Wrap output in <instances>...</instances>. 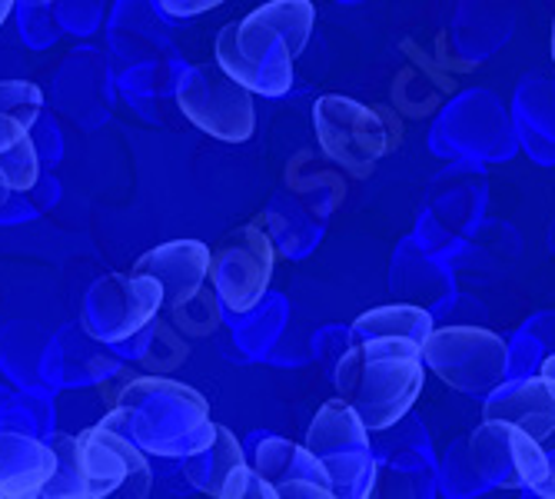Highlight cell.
I'll use <instances>...</instances> for the list:
<instances>
[{
    "instance_id": "cell-1",
    "label": "cell",
    "mask_w": 555,
    "mask_h": 499,
    "mask_svg": "<svg viewBox=\"0 0 555 499\" xmlns=\"http://www.w3.org/2000/svg\"><path fill=\"white\" fill-rule=\"evenodd\" d=\"M336 393L360 413L370 433L399 423L423 396V343L406 336H373L349 343L333 363Z\"/></svg>"
},
{
    "instance_id": "cell-2",
    "label": "cell",
    "mask_w": 555,
    "mask_h": 499,
    "mask_svg": "<svg viewBox=\"0 0 555 499\" xmlns=\"http://www.w3.org/2000/svg\"><path fill=\"white\" fill-rule=\"evenodd\" d=\"M107 420L124 426L143 453L167 460L196 453L217 433L207 396L160 373L137 376L111 396Z\"/></svg>"
},
{
    "instance_id": "cell-3",
    "label": "cell",
    "mask_w": 555,
    "mask_h": 499,
    "mask_svg": "<svg viewBox=\"0 0 555 499\" xmlns=\"http://www.w3.org/2000/svg\"><path fill=\"white\" fill-rule=\"evenodd\" d=\"M57 473L43 496L77 499H143L154 486V470L133 436L114 420H100L77 436L57 433Z\"/></svg>"
},
{
    "instance_id": "cell-4",
    "label": "cell",
    "mask_w": 555,
    "mask_h": 499,
    "mask_svg": "<svg viewBox=\"0 0 555 499\" xmlns=\"http://www.w3.org/2000/svg\"><path fill=\"white\" fill-rule=\"evenodd\" d=\"M313 127L323 154L349 177H366L402 143V120L392 107H370L357 97L323 93L313 104Z\"/></svg>"
},
{
    "instance_id": "cell-5",
    "label": "cell",
    "mask_w": 555,
    "mask_h": 499,
    "mask_svg": "<svg viewBox=\"0 0 555 499\" xmlns=\"http://www.w3.org/2000/svg\"><path fill=\"white\" fill-rule=\"evenodd\" d=\"M423 363L449 389L489 396L509 376V340L476 323H446L423 343Z\"/></svg>"
},
{
    "instance_id": "cell-6",
    "label": "cell",
    "mask_w": 555,
    "mask_h": 499,
    "mask_svg": "<svg viewBox=\"0 0 555 499\" xmlns=\"http://www.w3.org/2000/svg\"><path fill=\"white\" fill-rule=\"evenodd\" d=\"M307 446L326 466L333 492L346 499L373 496L376 483V446L370 439L366 423L343 396L320 407L307 430Z\"/></svg>"
},
{
    "instance_id": "cell-7",
    "label": "cell",
    "mask_w": 555,
    "mask_h": 499,
    "mask_svg": "<svg viewBox=\"0 0 555 499\" xmlns=\"http://www.w3.org/2000/svg\"><path fill=\"white\" fill-rule=\"evenodd\" d=\"M276 270V246L267 230V220L257 217L230 230L210 260V283L220 293V304L233 317L254 314L270 290Z\"/></svg>"
},
{
    "instance_id": "cell-8",
    "label": "cell",
    "mask_w": 555,
    "mask_h": 499,
    "mask_svg": "<svg viewBox=\"0 0 555 499\" xmlns=\"http://www.w3.org/2000/svg\"><path fill=\"white\" fill-rule=\"evenodd\" d=\"M177 107L196 130L223 143H243L257 130L254 93L236 84L217 61L183 71L177 84Z\"/></svg>"
},
{
    "instance_id": "cell-9",
    "label": "cell",
    "mask_w": 555,
    "mask_h": 499,
    "mask_svg": "<svg viewBox=\"0 0 555 499\" xmlns=\"http://www.w3.org/2000/svg\"><path fill=\"white\" fill-rule=\"evenodd\" d=\"M214 50H217V64L249 93H260V97L289 93L296 57L286 37L267 21H257L249 14L240 24L220 27Z\"/></svg>"
},
{
    "instance_id": "cell-10",
    "label": "cell",
    "mask_w": 555,
    "mask_h": 499,
    "mask_svg": "<svg viewBox=\"0 0 555 499\" xmlns=\"http://www.w3.org/2000/svg\"><path fill=\"white\" fill-rule=\"evenodd\" d=\"M164 310V286L146 273H107L100 277L87 296L80 327L96 343H127L143 327H150Z\"/></svg>"
},
{
    "instance_id": "cell-11",
    "label": "cell",
    "mask_w": 555,
    "mask_h": 499,
    "mask_svg": "<svg viewBox=\"0 0 555 499\" xmlns=\"http://www.w3.org/2000/svg\"><path fill=\"white\" fill-rule=\"evenodd\" d=\"M469 457L486 486L535 489L545 476L542 439L506 420H482L469 436Z\"/></svg>"
},
{
    "instance_id": "cell-12",
    "label": "cell",
    "mask_w": 555,
    "mask_h": 499,
    "mask_svg": "<svg viewBox=\"0 0 555 499\" xmlns=\"http://www.w3.org/2000/svg\"><path fill=\"white\" fill-rule=\"evenodd\" d=\"M183 476L193 489L217 499H276V489L249 466L233 430L220 423L207 446L183 457Z\"/></svg>"
},
{
    "instance_id": "cell-13",
    "label": "cell",
    "mask_w": 555,
    "mask_h": 499,
    "mask_svg": "<svg viewBox=\"0 0 555 499\" xmlns=\"http://www.w3.org/2000/svg\"><path fill=\"white\" fill-rule=\"evenodd\" d=\"M254 466L273 489L276 499H333V483L326 466L313 457L307 443H293L283 436H260L249 449Z\"/></svg>"
},
{
    "instance_id": "cell-14",
    "label": "cell",
    "mask_w": 555,
    "mask_h": 499,
    "mask_svg": "<svg viewBox=\"0 0 555 499\" xmlns=\"http://www.w3.org/2000/svg\"><path fill=\"white\" fill-rule=\"evenodd\" d=\"M210 260L214 254L204 240H170L146 250L133 264V270L154 277L164 286V310H173L207 286Z\"/></svg>"
},
{
    "instance_id": "cell-15",
    "label": "cell",
    "mask_w": 555,
    "mask_h": 499,
    "mask_svg": "<svg viewBox=\"0 0 555 499\" xmlns=\"http://www.w3.org/2000/svg\"><path fill=\"white\" fill-rule=\"evenodd\" d=\"M482 420H506L535 439H545L555 430V376L539 370L506 376L486 396Z\"/></svg>"
},
{
    "instance_id": "cell-16",
    "label": "cell",
    "mask_w": 555,
    "mask_h": 499,
    "mask_svg": "<svg viewBox=\"0 0 555 499\" xmlns=\"http://www.w3.org/2000/svg\"><path fill=\"white\" fill-rule=\"evenodd\" d=\"M57 473L54 443H40L21 430L0 426V499L43 496Z\"/></svg>"
},
{
    "instance_id": "cell-17",
    "label": "cell",
    "mask_w": 555,
    "mask_h": 499,
    "mask_svg": "<svg viewBox=\"0 0 555 499\" xmlns=\"http://www.w3.org/2000/svg\"><path fill=\"white\" fill-rule=\"evenodd\" d=\"M286 187L299 196V204L313 217L326 220L346 196V170L336 167L326 154L317 157L310 150H299L286 164Z\"/></svg>"
},
{
    "instance_id": "cell-18",
    "label": "cell",
    "mask_w": 555,
    "mask_h": 499,
    "mask_svg": "<svg viewBox=\"0 0 555 499\" xmlns=\"http://www.w3.org/2000/svg\"><path fill=\"white\" fill-rule=\"evenodd\" d=\"M436 330V317L429 307L416 304H392V307H376L357 317L349 327V343L373 340V336H406L416 343H426L429 333Z\"/></svg>"
},
{
    "instance_id": "cell-19",
    "label": "cell",
    "mask_w": 555,
    "mask_h": 499,
    "mask_svg": "<svg viewBox=\"0 0 555 499\" xmlns=\"http://www.w3.org/2000/svg\"><path fill=\"white\" fill-rule=\"evenodd\" d=\"M0 170L8 174L14 190H30L40 177V157L30 140V124L0 114Z\"/></svg>"
},
{
    "instance_id": "cell-20",
    "label": "cell",
    "mask_w": 555,
    "mask_h": 499,
    "mask_svg": "<svg viewBox=\"0 0 555 499\" xmlns=\"http://www.w3.org/2000/svg\"><path fill=\"white\" fill-rule=\"evenodd\" d=\"M254 17L276 27L286 37L293 57H299L302 50H307L310 37H313L317 8H313V0H270V4L254 11Z\"/></svg>"
},
{
    "instance_id": "cell-21",
    "label": "cell",
    "mask_w": 555,
    "mask_h": 499,
    "mask_svg": "<svg viewBox=\"0 0 555 499\" xmlns=\"http://www.w3.org/2000/svg\"><path fill=\"white\" fill-rule=\"evenodd\" d=\"M167 320H170L186 340H204V336L217 333L220 323H223V304H220L217 286L207 283L196 296H190L186 304L167 310Z\"/></svg>"
},
{
    "instance_id": "cell-22",
    "label": "cell",
    "mask_w": 555,
    "mask_h": 499,
    "mask_svg": "<svg viewBox=\"0 0 555 499\" xmlns=\"http://www.w3.org/2000/svg\"><path fill=\"white\" fill-rule=\"evenodd\" d=\"M389 283H392V290H399V293H406V296H423V299H436L442 296V293H449L446 290V277L429 264V260H423V257H413L410 260V246L402 243V250H399V257L392 260V277H389Z\"/></svg>"
},
{
    "instance_id": "cell-23",
    "label": "cell",
    "mask_w": 555,
    "mask_h": 499,
    "mask_svg": "<svg viewBox=\"0 0 555 499\" xmlns=\"http://www.w3.org/2000/svg\"><path fill=\"white\" fill-rule=\"evenodd\" d=\"M436 479L442 483L439 489L449 492V496H473V492L486 489V483L479 479V473L473 466V457H469V439H456L449 446L446 460L436 470Z\"/></svg>"
},
{
    "instance_id": "cell-24",
    "label": "cell",
    "mask_w": 555,
    "mask_h": 499,
    "mask_svg": "<svg viewBox=\"0 0 555 499\" xmlns=\"http://www.w3.org/2000/svg\"><path fill=\"white\" fill-rule=\"evenodd\" d=\"M186 357H190L186 336L170 320H160L157 330H154V340H150V349L143 354V370L167 373V370L180 367Z\"/></svg>"
},
{
    "instance_id": "cell-25",
    "label": "cell",
    "mask_w": 555,
    "mask_h": 499,
    "mask_svg": "<svg viewBox=\"0 0 555 499\" xmlns=\"http://www.w3.org/2000/svg\"><path fill=\"white\" fill-rule=\"evenodd\" d=\"M43 111V93L30 80H0V114H11L34 127Z\"/></svg>"
},
{
    "instance_id": "cell-26",
    "label": "cell",
    "mask_w": 555,
    "mask_h": 499,
    "mask_svg": "<svg viewBox=\"0 0 555 499\" xmlns=\"http://www.w3.org/2000/svg\"><path fill=\"white\" fill-rule=\"evenodd\" d=\"M542 449H545V476H542V483L532 489V496L555 499V430L542 439Z\"/></svg>"
},
{
    "instance_id": "cell-27",
    "label": "cell",
    "mask_w": 555,
    "mask_h": 499,
    "mask_svg": "<svg viewBox=\"0 0 555 499\" xmlns=\"http://www.w3.org/2000/svg\"><path fill=\"white\" fill-rule=\"evenodd\" d=\"M220 4H223V0H160L164 14H170V17H196L204 11L220 8Z\"/></svg>"
},
{
    "instance_id": "cell-28",
    "label": "cell",
    "mask_w": 555,
    "mask_h": 499,
    "mask_svg": "<svg viewBox=\"0 0 555 499\" xmlns=\"http://www.w3.org/2000/svg\"><path fill=\"white\" fill-rule=\"evenodd\" d=\"M14 193V187H11V180H8V174L0 170V210H4V204H8V196Z\"/></svg>"
},
{
    "instance_id": "cell-29",
    "label": "cell",
    "mask_w": 555,
    "mask_h": 499,
    "mask_svg": "<svg viewBox=\"0 0 555 499\" xmlns=\"http://www.w3.org/2000/svg\"><path fill=\"white\" fill-rule=\"evenodd\" d=\"M11 11H14V0H0V27H4V21L11 17Z\"/></svg>"
},
{
    "instance_id": "cell-30",
    "label": "cell",
    "mask_w": 555,
    "mask_h": 499,
    "mask_svg": "<svg viewBox=\"0 0 555 499\" xmlns=\"http://www.w3.org/2000/svg\"><path fill=\"white\" fill-rule=\"evenodd\" d=\"M539 373H548V376H555V354H548V357L542 360V367H539Z\"/></svg>"
},
{
    "instance_id": "cell-31",
    "label": "cell",
    "mask_w": 555,
    "mask_h": 499,
    "mask_svg": "<svg viewBox=\"0 0 555 499\" xmlns=\"http://www.w3.org/2000/svg\"><path fill=\"white\" fill-rule=\"evenodd\" d=\"M552 61H555V21H552Z\"/></svg>"
}]
</instances>
